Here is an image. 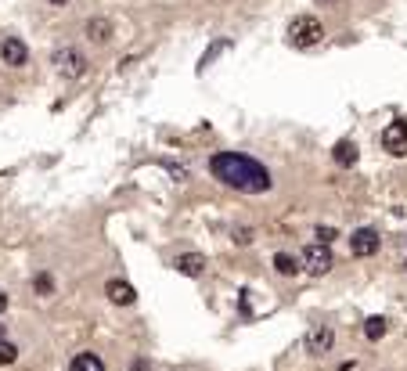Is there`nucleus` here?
<instances>
[{
  "instance_id": "16",
  "label": "nucleus",
  "mask_w": 407,
  "mask_h": 371,
  "mask_svg": "<svg viewBox=\"0 0 407 371\" xmlns=\"http://www.w3.org/2000/svg\"><path fill=\"white\" fill-rule=\"evenodd\" d=\"M14 361H19V346L0 339V364H14Z\"/></svg>"
},
{
  "instance_id": "24",
  "label": "nucleus",
  "mask_w": 407,
  "mask_h": 371,
  "mask_svg": "<svg viewBox=\"0 0 407 371\" xmlns=\"http://www.w3.org/2000/svg\"><path fill=\"white\" fill-rule=\"evenodd\" d=\"M0 339H4V321H0Z\"/></svg>"
},
{
  "instance_id": "7",
  "label": "nucleus",
  "mask_w": 407,
  "mask_h": 371,
  "mask_svg": "<svg viewBox=\"0 0 407 371\" xmlns=\"http://www.w3.org/2000/svg\"><path fill=\"white\" fill-rule=\"evenodd\" d=\"M379 245H382V238H379V231H371V228H361L357 234H350V252L353 256H375L379 252Z\"/></svg>"
},
{
  "instance_id": "8",
  "label": "nucleus",
  "mask_w": 407,
  "mask_h": 371,
  "mask_svg": "<svg viewBox=\"0 0 407 371\" xmlns=\"http://www.w3.org/2000/svg\"><path fill=\"white\" fill-rule=\"evenodd\" d=\"M332 343H335V332L328 325H314L306 332V353H314V357H324L332 350Z\"/></svg>"
},
{
  "instance_id": "15",
  "label": "nucleus",
  "mask_w": 407,
  "mask_h": 371,
  "mask_svg": "<svg viewBox=\"0 0 407 371\" xmlns=\"http://www.w3.org/2000/svg\"><path fill=\"white\" fill-rule=\"evenodd\" d=\"M386 332H389V321H386V317H368V321H364V335L371 339V343H379Z\"/></svg>"
},
{
  "instance_id": "19",
  "label": "nucleus",
  "mask_w": 407,
  "mask_h": 371,
  "mask_svg": "<svg viewBox=\"0 0 407 371\" xmlns=\"http://www.w3.org/2000/svg\"><path fill=\"white\" fill-rule=\"evenodd\" d=\"M234 241H238V245H249V241H253V231H249V228L234 231Z\"/></svg>"
},
{
  "instance_id": "4",
  "label": "nucleus",
  "mask_w": 407,
  "mask_h": 371,
  "mask_svg": "<svg viewBox=\"0 0 407 371\" xmlns=\"http://www.w3.org/2000/svg\"><path fill=\"white\" fill-rule=\"evenodd\" d=\"M332 263H335V256H332V249H328L324 241H314V245L303 252V267H306L310 274H317V278L332 270Z\"/></svg>"
},
{
  "instance_id": "17",
  "label": "nucleus",
  "mask_w": 407,
  "mask_h": 371,
  "mask_svg": "<svg viewBox=\"0 0 407 371\" xmlns=\"http://www.w3.org/2000/svg\"><path fill=\"white\" fill-rule=\"evenodd\" d=\"M36 292L40 296H51L54 292V278H51V274H36Z\"/></svg>"
},
{
  "instance_id": "18",
  "label": "nucleus",
  "mask_w": 407,
  "mask_h": 371,
  "mask_svg": "<svg viewBox=\"0 0 407 371\" xmlns=\"http://www.w3.org/2000/svg\"><path fill=\"white\" fill-rule=\"evenodd\" d=\"M314 234H317V241H324V245H332V241L339 238V231H335V228H317Z\"/></svg>"
},
{
  "instance_id": "1",
  "label": "nucleus",
  "mask_w": 407,
  "mask_h": 371,
  "mask_svg": "<svg viewBox=\"0 0 407 371\" xmlns=\"http://www.w3.org/2000/svg\"><path fill=\"white\" fill-rule=\"evenodd\" d=\"M209 173L224 188H234V191H242V195H263V191H271L267 166H260L256 159H249L242 152H220V155H213L209 159Z\"/></svg>"
},
{
  "instance_id": "10",
  "label": "nucleus",
  "mask_w": 407,
  "mask_h": 371,
  "mask_svg": "<svg viewBox=\"0 0 407 371\" xmlns=\"http://www.w3.org/2000/svg\"><path fill=\"white\" fill-rule=\"evenodd\" d=\"M105 292H108V299L112 303H119V306H130L134 299H137V292H134V285L130 281H119V278H112L105 285Z\"/></svg>"
},
{
  "instance_id": "22",
  "label": "nucleus",
  "mask_w": 407,
  "mask_h": 371,
  "mask_svg": "<svg viewBox=\"0 0 407 371\" xmlns=\"http://www.w3.org/2000/svg\"><path fill=\"white\" fill-rule=\"evenodd\" d=\"M8 310V292H0V314Z\"/></svg>"
},
{
  "instance_id": "12",
  "label": "nucleus",
  "mask_w": 407,
  "mask_h": 371,
  "mask_svg": "<svg viewBox=\"0 0 407 371\" xmlns=\"http://www.w3.org/2000/svg\"><path fill=\"white\" fill-rule=\"evenodd\" d=\"M87 37L94 43H108V40H112V22H108V19H90L87 22Z\"/></svg>"
},
{
  "instance_id": "3",
  "label": "nucleus",
  "mask_w": 407,
  "mask_h": 371,
  "mask_svg": "<svg viewBox=\"0 0 407 371\" xmlns=\"http://www.w3.org/2000/svg\"><path fill=\"white\" fill-rule=\"evenodd\" d=\"M54 69L65 79H80L87 72V61H83V54L76 51V47H61V51H54Z\"/></svg>"
},
{
  "instance_id": "5",
  "label": "nucleus",
  "mask_w": 407,
  "mask_h": 371,
  "mask_svg": "<svg viewBox=\"0 0 407 371\" xmlns=\"http://www.w3.org/2000/svg\"><path fill=\"white\" fill-rule=\"evenodd\" d=\"M382 148H386L389 155H397V159L407 155V123H404V119L389 123L386 130H382Z\"/></svg>"
},
{
  "instance_id": "20",
  "label": "nucleus",
  "mask_w": 407,
  "mask_h": 371,
  "mask_svg": "<svg viewBox=\"0 0 407 371\" xmlns=\"http://www.w3.org/2000/svg\"><path fill=\"white\" fill-rule=\"evenodd\" d=\"M166 170H169V173H174V177H177V181H187V170H184V166H174V163H166Z\"/></svg>"
},
{
  "instance_id": "14",
  "label": "nucleus",
  "mask_w": 407,
  "mask_h": 371,
  "mask_svg": "<svg viewBox=\"0 0 407 371\" xmlns=\"http://www.w3.org/2000/svg\"><path fill=\"white\" fill-rule=\"evenodd\" d=\"M69 371H105V361L98 357V353H76Z\"/></svg>"
},
{
  "instance_id": "6",
  "label": "nucleus",
  "mask_w": 407,
  "mask_h": 371,
  "mask_svg": "<svg viewBox=\"0 0 407 371\" xmlns=\"http://www.w3.org/2000/svg\"><path fill=\"white\" fill-rule=\"evenodd\" d=\"M0 61L11 66V69H22L29 61V47L19 37H4V40H0Z\"/></svg>"
},
{
  "instance_id": "2",
  "label": "nucleus",
  "mask_w": 407,
  "mask_h": 371,
  "mask_svg": "<svg viewBox=\"0 0 407 371\" xmlns=\"http://www.w3.org/2000/svg\"><path fill=\"white\" fill-rule=\"evenodd\" d=\"M324 40V26H321V19L317 14H295V19L289 22V43L292 47H314V43H321Z\"/></svg>"
},
{
  "instance_id": "11",
  "label": "nucleus",
  "mask_w": 407,
  "mask_h": 371,
  "mask_svg": "<svg viewBox=\"0 0 407 371\" xmlns=\"http://www.w3.org/2000/svg\"><path fill=\"white\" fill-rule=\"evenodd\" d=\"M332 159L342 166V170H350V166H357V159H361V152H357V144L353 141H339L335 144V152H332Z\"/></svg>"
},
{
  "instance_id": "13",
  "label": "nucleus",
  "mask_w": 407,
  "mask_h": 371,
  "mask_svg": "<svg viewBox=\"0 0 407 371\" xmlns=\"http://www.w3.org/2000/svg\"><path fill=\"white\" fill-rule=\"evenodd\" d=\"M274 270H278V274H285V278H295V274L303 270V263L295 260L292 252H278V256H274Z\"/></svg>"
},
{
  "instance_id": "23",
  "label": "nucleus",
  "mask_w": 407,
  "mask_h": 371,
  "mask_svg": "<svg viewBox=\"0 0 407 371\" xmlns=\"http://www.w3.org/2000/svg\"><path fill=\"white\" fill-rule=\"evenodd\" d=\"M51 4H54V8H65V4H69V0H51Z\"/></svg>"
},
{
  "instance_id": "9",
  "label": "nucleus",
  "mask_w": 407,
  "mask_h": 371,
  "mask_svg": "<svg viewBox=\"0 0 407 371\" xmlns=\"http://www.w3.org/2000/svg\"><path fill=\"white\" fill-rule=\"evenodd\" d=\"M174 267L180 274H187V278H202V274H206V256L202 252H180L174 260Z\"/></svg>"
},
{
  "instance_id": "21",
  "label": "nucleus",
  "mask_w": 407,
  "mask_h": 371,
  "mask_svg": "<svg viewBox=\"0 0 407 371\" xmlns=\"http://www.w3.org/2000/svg\"><path fill=\"white\" fill-rule=\"evenodd\" d=\"M130 371H148V361H134V368Z\"/></svg>"
}]
</instances>
